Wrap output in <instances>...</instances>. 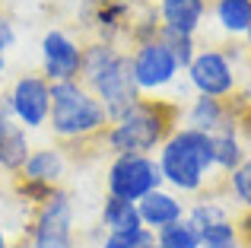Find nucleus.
<instances>
[{"mask_svg":"<svg viewBox=\"0 0 251 248\" xmlns=\"http://www.w3.org/2000/svg\"><path fill=\"white\" fill-rule=\"evenodd\" d=\"M108 112L102 102L83 86L80 80L51 83V112L48 127L64 153H74L80 147H99L105 149V130H108Z\"/></svg>","mask_w":251,"mask_h":248,"instance_id":"obj_1","label":"nucleus"},{"mask_svg":"<svg viewBox=\"0 0 251 248\" xmlns=\"http://www.w3.org/2000/svg\"><path fill=\"white\" fill-rule=\"evenodd\" d=\"M184 108L172 99H140L108 124L105 130V153H156L162 143L181 127Z\"/></svg>","mask_w":251,"mask_h":248,"instance_id":"obj_2","label":"nucleus"},{"mask_svg":"<svg viewBox=\"0 0 251 248\" xmlns=\"http://www.w3.org/2000/svg\"><path fill=\"white\" fill-rule=\"evenodd\" d=\"M159 172L162 181L178 194H203L216 188V159H213V134L194 127H178L159 147Z\"/></svg>","mask_w":251,"mask_h":248,"instance_id":"obj_3","label":"nucleus"},{"mask_svg":"<svg viewBox=\"0 0 251 248\" xmlns=\"http://www.w3.org/2000/svg\"><path fill=\"white\" fill-rule=\"evenodd\" d=\"M16 248H76L74 200L64 188H57L45 204L35 207Z\"/></svg>","mask_w":251,"mask_h":248,"instance_id":"obj_4","label":"nucleus"},{"mask_svg":"<svg viewBox=\"0 0 251 248\" xmlns=\"http://www.w3.org/2000/svg\"><path fill=\"white\" fill-rule=\"evenodd\" d=\"M89 86V93L102 102V108L108 112V118H121L137 99H140V89H137L134 70H130V51H118L96 76L83 83Z\"/></svg>","mask_w":251,"mask_h":248,"instance_id":"obj_5","label":"nucleus"},{"mask_svg":"<svg viewBox=\"0 0 251 248\" xmlns=\"http://www.w3.org/2000/svg\"><path fill=\"white\" fill-rule=\"evenodd\" d=\"M108 194L124 200H140L143 194L162 188V172L153 153H118L105 172Z\"/></svg>","mask_w":251,"mask_h":248,"instance_id":"obj_6","label":"nucleus"},{"mask_svg":"<svg viewBox=\"0 0 251 248\" xmlns=\"http://www.w3.org/2000/svg\"><path fill=\"white\" fill-rule=\"evenodd\" d=\"M188 83L201 96H216L229 99L239 93V67L223 48H197L194 61L184 67Z\"/></svg>","mask_w":251,"mask_h":248,"instance_id":"obj_7","label":"nucleus"},{"mask_svg":"<svg viewBox=\"0 0 251 248\" xmlns=\"http://www.w3.org/2000/svg\"><path fill=\"white\" fill-rule=\"evenodd\" d=\"M130 70H134L140 96L143 93H162V89L172 86V83L178 80V74H181L175 54L169 51V45L162 42V38L134 45V48H130Z\"/></svg>","mask_w":251,"mask_h":248,"instance_id":"obj_8","label":"nucleus"},{"mask_svg":"<svg viewBox=\"0 0 251 248\" xmlns=\"http://www.w3.org/2000/svg\"><path fill=\"white\" fill-rule=\"evenodd\" d=\"M83 74V45L64 29H48L42 38V76L48 83L80 80Z\"/></svg>","mask_w":251,"mask_h":248,"instance_id":"obj_9","label":"nucleus"},{"mask_svg":"<svg viewBox=\"0 0 251 248\" xmlns=\"http://www.w3.org/2000/svg\"><path fill=\"white\" fill-rule=\"evenodd\" d=\"M10 93V108L13 118H16L23 127L35 130L48 124V112H51V83L45 80L42 74H23Z\"/></svg>","mask_w":251,"mask_h":248,"instance_id":"obj_10","label":"nucleus"},{"mask_svg":"<svg viewBox=\"0 0 251 248\" xmlns=\"http://www.w3.org/2000/svg\"><path fill=\"white\" fill-rule=\"evenodd\" d=\"M242 105L229 96V99H216V96H201L194 93L191 105L184 108V127L203 130V134H220V130L239 127Z\"/></svg>","mask_w":251,"mask_h":248,"instance_id":"obj_11","label":"nucleus"},{"mask_svg":"<svg viewBox=\"0 0 251 248\" xmlns=\"http://www.w3.org/2000/svg\"><path fill=\"white\" fill-rule=\"evenodd\" d=\"M29 137H25V127L13 118L10 108V93L0 96V172L6 175H19L29 159Z\"/></svg>","mask_w":251,"mask_h":248,"instance_id":"obj_12","label":"nucleus"},{"mask_svg":"<svg viewBox=\"0 0 251 248\" xmlns=\"http://www.w3.org/2000/svg\"><path fill=\"white\" fill-rule=\"evenodd\" d=\"M137 210H140V220H143L147 229L159 232L162 226H172V223H178V220H184L188 207H184V200L178 198L175 191L156 188V191L143 194V198L137 200Z\"/></svg>","mask_w":251,"mask_h":248,"instance_id":"obj_13","label":"nucleus"},{"mask_svg":"<svg viewBox=\"0 0 251 248\" xmlns=\"http://www.w3.org/2000/svg\"><path fill=\"white\" fill-rule=\"evenodd\" d=\"M159 19L162 29L181 32V35H197L203 16L210 13V0H159Z\"/></svg>","mask_w":251,"mask_h":248,"instance_id":"obj_14","label":"nucleus"},{"mask_svg":"<svg viewBox=\"0 0 251 248\" xmlns=\"http://www.w3.org/2000/svg\"><path fill=\"white\" fill-rule=\"evenodd\" d=\"M99 223H102L105 232H130V229H143L140 210H137V200H124L108 194L102 204V213H99Z\"/></svg>","mask_w":251,"mask_h":248,"instance_id":"obj_15","label":"nucleus"},{"mask_svg":"<svg viewBox=\"0 0 251 248\" xmlns=\"http://www.w3.org/2000/svg\"><path fill=\"white\" fill-rule=\"evenodd\" d=\"M248 156L245 140H242V127H229L213 134V159H216V172L226 178L232 169L242 166V159Z\"/></svg>","mask_w":251,"mask_h":248,"instance_id":"obj_16","label":"nucleus"},{"mask_svg":"<svg viewBox=\"0 0 251 248\" xmlns=\"http://www.w3.org/2000/svg\"><path fill=\"white\" fill-rule=\"evenodd\" d=\"M213 19L226 35L239 38L251 25V0H216L213 3Z\"/></svg>","mask_w":251,"mask_h":248,"instance_id":"obj_17","label":"nucleus"},{"mask_svg":"<svg viewBox=\"0 0 251 248\" xmlns=\"http://www.w3.org/2000/svg\"><path fill=\"white\" fill-rule=\"evenodd\" d=\"M184 220H188V223L201 232V229H207V226L220 223V220H229V207L223 204V200H216V194H201V198H197V204L188 207Z\"/></svg>","mask_w":251,"mask_h":248,"instance_id":"obj_18","label":"nucleus"},{"mask_svg":"<svg viewBox=\"0 0 251 248\" xmlns=\"http://www.w3.org/2000/svg\"><path fill=\"white\" fill-rule=\"evenodd\" d=\"M156 245L159 248H201V232L188 220H178V223L162 226L156 232Z\"/></svg>","mask_w":251,"mask_h":248,"instance_id":"obj_19","label":"nucleus"},{"mask_svg":"<svg viewBox=\"0 0 251 248\" xmlns=\"http://www.w3.org/2000/svg\"><path fill=\"white\" fill-rule=\"evenodd\" d=\"M201 248H242V232L235 220H220V223L201 229Z\"/></svg>","mask_w":251,"mask_h":248,"instance_id":"obj_20","label":"nucleus"},{"mask_svg":"<svg viewBox=\"0 0 251 248\" xmlns=\"http://www.w3.org/2000/svg\"><path fill=\"white\" fill-rule=\"evenodd\" d=\"M223 188L229 191V198L239 200L242 207L251 204V156L242 159L239 169H232V172L226 175V181H223Z\"/></svg>","mask_w":251,"mask_h":248,"instance_id":"obj_21","label":"nucleus"},{"mask_svg":"<svg viewBox=\"0 0 251 248\" xmlns=\"http://www.w3.org/2000/svg\"><path fill=\"white\" fill-rule=\"evenodd\" d=\"M156 232L153 229H130V232H105L102 248H153Z\"/></svg>","mask_w":251,"mask_h":248,"instance_id":"obj_22","label":"nucleus"},{"mask_svg":"<svg viewBox=\"0 0 251 248\" xmlns=\"http://www.w3.org/2000/svg\"><path fill=\"white\" fill-rule=\"evenodd\" d=\"M162 42L169 45V51L175 54V61H178V67H181V70L194 61V54H197V38L194 35H181V32L162 29Z\"/></svg>","mask_w":251,"mask_h":248,"instance_id":"obj_23","label":"nucleus"},{"mask_svg":"<svg viewBox=\"0 0 251 248\" xmlns=\"http://www.w3.org/2000/svg\"><path fill=\"white\" fill-rule=\"evenodd\" d=\"M13 45H16V25L6 13H0V54H6Z\"/></svg>","mask_w":251,"mask_h":248,"instance_id":"obj_24","label":"nucleus"},{"mask_svg":"<svg viewBox=\"0 0 251 248\" xmlns=\"http://www.w3.org/2000/svg\"><path fill=\"white\" fill-rule=\"evenodd\" d=\"M235 226H239V232H242V242H248L251 239V204L245 207V213L235 220Z\"/></svg>","mask_w":251,"mask_h":248,"instance_id":"obj_25","label":"nucleus"},{"mask_svg":"<svg viewBox=\"0 0 251 248\" xmlns=\"http://www.w3.org/2000/svg\"><path fill=\"white\" fill-rule=\"evenodd\" d=\"M239 127H242V134L251 137V99L245 102V108H242V115H239Z\"/></svg>","mask_w":251,"mask_h":248,"instance_id":"obj_26","label":"nucleus"},{"mask_svg":"<svg viewBox=\"0 0 251 248\" xmlns=\"http://www.w3.org/2000/svg\"><path fill=\"white\" fill-rule=\"evenodd\" d=\"M242 38H245V51L251 54V25H248V32H245V35H242Z\"/></svg>","mask_w":251,"mask_h":248,"instance_id":"obj_27","label":"nucleus"},{"mask_svg":"<svg viewBox=\"0 0 251 248\" xmlns=\"http://www.w3.org/2000/svg\"><path fill=\"white\" fill-rule=\"evenodd\" d=\"M0 248H10V239H6V232L0 229Z\"/></svg>","mask_w":251,"mask_h":248,"instance_id":"obj_28","label":"nucleus"},{"mask_svg":"<svg viewBox=\"0 0 251 248\" xmlns=\"http://www.w3.org/2000/svg\"><path fill=\"white\" fill-rule=\"evenodd\" d=\"M118 3H127V6H137L140 0H118Z\"/></svg>","mask_w":251,"mask_h":248,"instance_id":"obj_29","label":"nucleus"},{"mask_svg":"<svg viewBox=\"0 0 251 248\" xmlns=\"http://www.w3.org/2000/svg\"><path fill=\"white\" fill-rule=\"evenodd\" d=\"M3 67H6V54H0V74H3Z\"/></svg>","mask_w":251,"mask_h":248,"instance_id":"obj_30","label":"nucleus"},{"mask_svg":"<svg viewBox=\"0 0 251 248\" xmlns=\"http://www.w3.org/2000/svg\"><path fill=\"white\" fill-rule=\"evenodd\" d=\"M242 248H251V239H248V242H242Z\"/></svg>","mask_w":251,"mask_h":248,"instance_id":"obj_31","label":"nucleus"},{"mask_svg":"<svg viewBox=\"0 0 251 248\" xmlns=\"http://www.w3.org/2000/svg\"><path fill=\"white\" fill-rule=\"evenodd\" d=\"M153 248H159V245H153Z\"/></svg>","mask_w":251,"mask_h":248,"instance_id":"obj_32","label":"nucleus"}]
</instances>
